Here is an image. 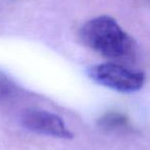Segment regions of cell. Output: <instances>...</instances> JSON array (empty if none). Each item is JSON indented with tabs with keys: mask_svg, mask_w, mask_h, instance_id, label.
Listing matches in <instances>:
<instances>
[{
	"mask_svg": "<svg viewBox=\"0 0 150 150\" xmlns=\"http://www.w3.org/2000/svg\"><path fill=\"white\" fill-rule=\"evenodd\" d=\"M98 125L101 129L109 133H118L127 131L131 127L129 117L122 112L115 110L107 111L98 120Z\"/></svg>",
	"mask_w": 150,
	"mask_h": 150,
	"instance_id": "obj_4",
	"label": "cell"
},
{
	"mask_svg": "<svg viewBox=\"0 0 150 150\" xmlns=\"http://www.w3.org/2000/svg\"><path fill=\"white\" fill-rule=\"evenodd\" d=\"M22 125L32 133L60 139H72L71 131L62 118L54 113L40 109H29L21 115Z\"/></svg>",
	"mask_w": 150,
	"mask_h": 150,
	"instance_id": "obj_3",
	"label": "cell"
},
{
	"mask_svg": "<svg viewBox=\"0 0 150 150\" xmlns=\"http://www.w3.org/2000/svg\"><path fill=\"white\" fill-rule=\"evenodd\" d=\"M88 75L100 86L121 93L137 92L143 88L145 82L143 72L113 62L91 66Z\"/></svg>",
	"mask_w": 150,
	"mask_h": 150,
	"instance_id": "obj_2",
	"label": "cell"
},
{
	"mask_svg": "<svg viewBox=\"0 0 150 150\" xmlns=\"http://www.w3.org/2000/svg\"><path fill=\"white\" fill-rule=\"evenodd\" d=\"M83 43L107 59L131 62L137 52L133 37L109 16H100L86 22L80 30Z\"/></svg>",
	"mask_w": 150,
	"mask_h": 150,
	"instance_id": "obj_1",
	"label": "cell"
}]
</instances>
